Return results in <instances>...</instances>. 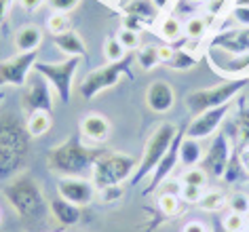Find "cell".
<instances>
[{"label": "cell", "mask_w": 249, "mask_h": 232, "mask_svg": "<svg viewBox=\"0 0 249 232\" xmlns=\"http://www.w3.org/2000/svg\"><path fill=\"white\" fill-rule=\"evenodd\" d=\"M4 198L9 200L11 209L26 222L30 228H40L49 219V207L45 194H42L38 181L32 179L30 175H19L11 184L2 188Z\"/></svg>", "instance_id": "cell-1"}, {"label": "cell", "mask_w": 249, "mask_h": 232, "mask_svg": "<svg viewBox=\"0 0 249 232\" xmlns=\"http://www.w3.org/2000/svg\"><path fill=\"white\" fill-rule=\"evenodd\" d=\"M97 159H99V154L93 152L91 148L83 146L80 137L74 135L68 142H61L55 148L49 150L47 165L51 171L64 175V178H78L87 169H93L91 165Z\"/></svg>", "instance_id": "cell-2"}, {"label": "cell", "mask_w": 249, "mask_h": 232, "mask_svg": "<svg viewBox=\"0 0 249 232\" xmlns=\"http://www.w3.org/2000/svg\"><path fill=\"white\" fill-rule=\"evenodd\" d=\"M30 133L13 116L0 118V178H9L28 156Z\"/></svg>", "instance_id": "cell-3"}, {"label": "cell", "mask_w": 249, "mask_h": 232, "mask_svg": "<svg viewBox=\"0 0 249 232\" xmlns=\"http://www.w3.org/2000/svg\"><path fill=\"white\" fill-rule=\"evenodd\" d=\"M179 133L178 127L173 123H160L157 129L150 133L146 146H144V154H142V161L138 162V169L131 175V184H140L142 179L146 178L148 173H152L154 169L159 167V162L163 161V156L169 152L173 140Z\"/></svg>", "instance_id": "cell-4"}, {"label": "cell", "mask_w": 249, "mask_h": 232, "mask_svg": "<svg viewBox=\"0 0 249 232\" xmlns=\"http://www.w3.org/2000/svg\"><path fill=\"white\" fill-rule=\"evenodd\" d=\"M138 169L135 162L129 154L123 152H108L99 154V159L93 162V184L99 190L110 186H121L124 179H129Z\"/></svg>", "instance_id": "cell-5"}, {"label": "cell", "mask_w": 249, "mask_h": 232, "mask_svg": "<svg viewBox=\"0 0 249 232\" xmlns=\"http://www.w3.org/2000/svg\"><path fill=\"white\" fill-rule=\"evenodd\" d=\"M247 83H249V78H232V80H226V83H222V85L209 87V89L192 91L186 95L184 102L188 106V110L196 116L205 110L220 108L224 104H232V99L245 89Z\"/></svg>", "instance_id": "cell-6"}, {"label": "cell", "mask_w": 249, "mask_h": 232, "mask_svg": "<svg viewBox=\"0 0 249 232\" xmlns=\"http://www.w3.org/2000/svg\"><path fill=\"white\" fill-rule=\"evenodd\" d=\"M133 64V55H127L121 61H108V66L99 68V70H93L91 74L78 83V95L85 99V102H91L95 95H99L102 91L110 89L118 83L121 74H127L129 78H133V72L129 70V66Z\"/></svg>", "instance_id": "cell-7"}, {"label": "cell", "mask_w": 249, "mask_h": 232, "mask_svg": "<svg viewBox=\"0 0 249 232\" xmlns=\"http://www.w3.org/2000/svg\"><path fill=\"white\" fill-rule=\"evenodd\" d=\"M78 64H80L78 57H70L66 61H59V64H42V61H36L32 70L38 72L40 76H45L47 83L57 93V97L64 104H68L70 102V95H72L74 74L78 70Z\"/></svg>", "instance_id": "cell-8"}, {"label": "cell", "mask_w": 249, "mask_h": 232, "mask_svg": "<svg viewBox=\"0 0 249 232\" xmlns=\"http://www.w3.org/2000/svg\"><path fill=\"white\" fill-rule=\"evenodd\" d=\"M36 57H38V51L19 53L7 61H0V85L23 87L28 80L30 70L36 64Z\"/></svg>", "instance_id": "cell-9"}, {"label": "cell", "mask_w": 249, "mask_h": 232, "mask_svg": "<svg viewBox=\"0 0 249 232\" xmlns=\"http://www.w3.org/2000/svg\"><path fill=\"white\" fill-rule=\"evenodd\" d=\"M230 108H232V104H224L220 108H211L196 114L188 125V129H186V137H192V140H198V142L211 137L217 131V127L224 123Z\"/></svg>", "instance_id": "cell-10"}, {"label": "cell", "mask_w": 249, "mask_h": 232, "mask_svg": "<svg viewBox=\"0 0 249 232\" xmlns=\"http://www.w3.org/2000/svg\"><path fill=\"white\" fill-rule=\"evenodd\" d=\"M23 108H26L30 114L53 110V95H51V91H49V83L38 72H34L32 78H30V87H28L26 95H23Z\"/></svg>", "instance_id": "cell-11"}, {"label": "cell", "mask_w": 249, "mask_h": 232, "mask_svg": "<svg viewBox=\"0 0 249 232\" xmlns=\"http://www.w3.org/2000/svg\"><path fill=\"white\" fill-rule=\"evenodd\" d=\"M57 192L61 198L70 200V203L85 207L95 198L97 188L93 181L85 179V178H61L57 181Z\"/></svg>", "instance_id": "cell-12"}, {"label": "cell", "mask_w": 249, "mask_h": 232, "mask_svg": "<svg viewBox=\"0 0 249 232\" xmlns=\"http://www.w3.org/2000/svg\"><path fill=\"white\" fill-rule=\"evenodd\" d=\"M228 156H230V146H228V137L224 133H217V137L211 143L207 156H205V173H211L215 178H224L228 167Z\"/></svg>", "instance_id": "cell-13"}, {"label": "cell", "mask_w": 249, "mask_h": 232, "mask_svg": "<svg viewBox=\"0 0 249 232\" xmlns=\"http://www.w3.org/2000/svg\"><path fill=\"white\" fill-rule=\"evenodd\" d=\"M176 104V93L173 87L167 80H154L146 89V106L157 114H165L169 112Z\"/></svg>", "instance_id": "cell-14"}, {"label": "cell", "mask_w": 249, "mask_h": 232, "mask_svg": "<svg viewBox=\"0 0 249 232\" xmlns=\"http://www.w3.org/2000/svg\"><path fill=\"white\" fill-rule=\"evenodd\" d=\"M182 137H184L182 133H178V135H176V140H173L171 148H169V152L163 156V161H160V162H159V167L154 169V178L150 179V184H148V188L144 190V194L154 192V190H157V188L167 179V175H169L173 169H176V162H178V159H179V143H182Z\"/></svg>", "instance_id": "cell-15"}, {"label": "cell", "mask_w": 249, "mask_h": 232, "mask_svg": "<svg viewBox=\"0 0 249 232\" xmlns=\"http://www.w3.org/2000/svg\"><path fill=\"white\" fill-rule=\"evenodd\" d=\"M49 207H51V217L59 226H66V228L76 226L80 219H83V211H80V207L70 203V200H66V198H61V196L53 198L51 203H49Z\"/></svg>", "instance_id": "cell-16"}, {"label": "cell", "mask_w": 249, "mask_h": 232, "mask_svg": "<svg viewBox=\"0 0 249 232\" xmlns=\"http://www.w3.org/2000/svg\"><path fill=\"white\" fill-rule=\"evenodd\" d=\"M80 135L91 142H106L110 135V123L106 121L104 114L91 112L80 121Z\"/></svg>", "instance_id": "cell-17"}, {"label": "cell", "mask_w": 249, "mask_h": 232, "mask_svg": "<svg viewBox=\"0 0 249 232\" xmlns=\"http://www.w3.org/2000/svg\"><path fill=\"white\" fill-rule=\"evenodd\" d=\"M213 45L224 49V51L236 53V55L249 53V28L228 30V32H224V34L217 36V38L213 40Z\"/></svg>", "instance_id": "cell-18"}, {"label": "cell", "mask_w": 249, "mask_h": 232, "mask_svg": "<svg viewBox=\"0 0 249 232\" xmlns=\"http://www.w3.org/2000/svg\"><path fill=\"white\" fill-rule=\"evenodd\" d=\"M40 42H42V30L38 26H23L15 34V49L19 53L38 51Z\"/></svg>", "instance_id": "cell-19"}, {"label": "cell", "mask_w": 249, "mask_h": 232, "mask_svg": "<svg viewBox=\"0 0 249 232\" xmlns=\"http://www.w3.org/2000/svg\"><path fill=\"white\" fill-rule=\"evenodd\" d=\"M53 40H55V45H57L66 55H70V57H80V55H85V42L76 32H72V30L53 36Z\"/></svg>", "instance_id": "cell-20"}, {"label": "cell", "mask_w": 249, "mask_h": 232, "mask_svg": "<svg viewBox=\"0 0 249 232\" xmlns=\"http://www.w3.org/2000/svg\"><path fill=\"white\" fill-rule=\"evenodd\" d=\"M124 15H131L140 21H152L159 15V9L154 7L152 0H131L124 4Z\"/></svg>", "instance_id": "cell-21"}, {"label": "cell", "mask_w": 249, "mask_h": 232, "mask_svg": "<svg viewBox=\"0 0 249 232\" xmlns=\"http://www.w3.org/2000/svg\"><path fill=\"white\" fill-rule=\"evenodd\" d=\"M201 159H203L201 142L192 140V137H182V143H179V161L186 167H195L196 162H201Z\"/></svg>", "instance_id": "cell-22"}, {"label": "cell", "mask_w": 249, "mask_h": 232, "mask_svg": "<svg viewBox=\"0 0 249 232\" xmlns=\"http://www.w3.org/2000/svg\"><path fill=\"white\" fill-rule=\"evenodd\" d=\"M51 112H34V114H30L28 123H26V129L30 137H40L45 135L49 129H51Z\"/></svg>", "instance_id": "cell-23"}, {"label": "cell", "mask_w": 249, "mask_h": 232, "mask_svg": "<svg viewBox=\"0 0 249 232\" xmlns=\"http://www.w3.org/2000/svg\"><path fill=\"white\" fill-rule=\"evenodd\" d=\"M159 36L163 40H167V42H171V40H178L179 36H182V23H179V19L178 17H173V15H167V17H163L160 19V23H159Z\"/></svg>", "instance_id": "cell-24"}, {"label": "cell", "mask_w": 249, "mask_h": 232, "mask_svg": "<svg viewBox=\"0 0 249 232\" xmlns=\"http://www.w3.org/2000/svg\"><path fill=\"white\" fill-rule=\"evenodd\" d=\"M196 205H198V209H203V211L215 213V211H220L224 205H228V200L220 190H209V192H203V196Z\"/></svg>", "instance_id": "cell-25"}, {"label": "cell", "mask_w": 249, "mask_h": 232, "mask_svg": "<svg viewBox=\"0 0 249 232\" xmlns=\"http://www.w3.org/2000/svg\"><path fill=\"white\" fill-rule=\"evenodd\" d=\"M211 19H213V17H190V19L186 21V28H184L186 36L192 40H201L203 36L207 34Z\"/></svg>", "instance_id": "cell-26"}, {"label": "cell", "mask_w": 249, "mask_h": 232, "mask_svg": "<svg viewBox=\"0 0 249 232\" xmlns=\"http://www.w3.org/2000/svg\"><path fill=\"white\" fill-rule=\"evenodd\" d=\"M135 61H138V66H142V70H154L160 64L159 47H142L140 51H135Z\"/></svg>", "instance_id": "cell-27"}, {"label": "cell", "mask_w": 249, "mask_h": 232, "mask_svg": "<svg viewBox=\"0 0 249 232\" xmlns=\"http://www.w3.org/2000/svg\"><path fill=\"white\" fill-rule=\"evenodd\" d=\"M47 28H49V32H51L53 36L64 34V32H68V30H70V19H68L66 13H53V15L47 19Z\"/></svg>", "instance_id": "cell-28"}, {"label": "cell", "mask_w": 249, "mask_h": 232, "mask_svg": "<svg viewBox=\"0 0 249 232\" xmlns=\"http://www.w3.org/2000/svg\"><path fill=\"white\" fill-rule=\"evenodd\" d=\"M182 181L186 186H196V188H205L207 184V173L201 167H190L188 171L182 175Z\"/></svg>", "instance_id": "cell-29"}, {"label": "cell", "mask_w": 249, "mask_h": 232, "mask_svg": "<svg viewBox=\"0 0 249 232\" xmlns=\"http://www.w3.org/2000/svg\"><path fill=\"white\" fill-rule=\"evenodd\" d=\"M159 207H160V211H163L167 217H171V215H176L178 209H179V198L176 196V194H171V192H163L159 196Z\"/></svg>", "instance_id": "cell-30"}, {"label": "cell", "mask_w": 249, "mask_h": 232, "mask_svg": "<svg viewBox=\"0 0 249 232\" xmlns=\"http://www.w3.org/2000/svg\"><path fill=\"white\" fill-rule=\"evenodd\" d=\"M245 215H241V213H232L230 211L226 217H224V222H222V228L226 230V232H245Z\"/></svg>", "instance_id": "cell-31"}, {"label": "cell", "mask_w": 249, "mask_h": 232, "mask_svg": "<svg viewBox=\"0 0 249 232\" xmlns=\"http://www.w3.org/2000/svg\"><path fill=\"white\" fill-rule=\"evenodd\" d=\"M195 64H196V59L188 51H178V49H176L173 59L169 61V66L173 70H190V68H195Z\"/></svg>", "instance_id": "cell-32"}, {"label": "cell", "mask_w": 249, "mask_h": 232, "mask_svg": "<svg viewBox=\"0 0 249 232\" xmlns=\"http://www.w3.org/2000/svg\"><path fill=\"white\" fill-rule=\"evenodd\" d=\"M228 207L232 213H241V215H247L249 213V196L243 192H234L232 196L228 198Z\"/></svg>", "instance_id": "cell-33"}, {"label": "cell", "mask_w": 249, "mask_h": 232, "mask_svg": "<svg viewBox=\"0 0 249 232\" xmlns=\"http://www.w3.org/2000/svg\"><path fill=\"white\" fill-rule=\"evenodd\" d=\"M118 42L124 47V51H135V49L140 47V32L123 28L121 32H118Z\"/></svg>", "instance_id": "cell-34"}, {"label": "cell", "mask_w": 249, "mask_h": 232, "mask_svg": "<svg viewBox=\"0 0 249 232\" xmlns=\"http://www.w3.org/2000/svg\"><path fill=\"white\" fill-rule=\"evenodd\" d=\"M124 57V47L118 42V38H110L106 42V59L108 61H121Z\"/></svg>", "instance_id": "cell-35"}, {"label": "cell", "mask_w": 249, "mask_h": 232, "mask_svg": "<svg viewBox=\"0 0 249 232\" xmlns=\"http://www.w3.org/2000/svg\"><path fill=\"white\" fill-rule=\"evenodd\" d=\"M80 4V0H49V7H51L55 13H70Z\"/></svg>", "instance_id": "cell-36"}, {"label": "cell", "mask_w": 249, "mask_h": 232, "mask_svg": "<svg viewBox=\"0 0 249 232\" xmlns=\"http://www.w3.org/2000/svg\"><path fill=\"white\" fill-rule=\"evenodd\" d=\"M179 196L186 203H198L203 196V188H196V186H182V190H179Z\"/></svg>", "instance_id": "cell-37"}, {"label": "cell", "mask_w": 249, "mask_h": 232, "mask_svg": "<svg viewBox=\"0 0 249 232\" xmlns=\"http://www.w3.org/2000/svg\"><path fill=\"white\" fill-rule=\"evenodd\" d=\"M232 21L239 23V26L249 28V7H236L232 11Z\"/></svg>", "instance_id": "cell-38"}, {"label": "cell", "mask_w": 249, "mask_h": 232, "mask_svg": "<svg viewBox=\"0 0 249 232\" xmlns=\"http://www.w3.org/2000/svg\"><path fill=\"white\" fill-rule=\"evenodd\" d=\"M123 194V188L121 186H110V188H104L102 190V196H104V200H114V198H118Z\"/></svg>", "instance_id": "cell-39"}, {"label": "cell", "mask_w": 249, "mask_h": 232, "mask_svg": "<svg viewBox=\"0 0 249 232\" xmlns=\"http://www.w3.org/2000/svg\"><path fill=\"white\" fill-rule=\"evenodd\" d=\"M173 55H176V49L173 47H159V57L160 61H165V64H169V61L173 59Z\"/></svg>", "instance_id": "cell-40"}, {"label": "cell", "mask_w": 249, "mask_h": 232, "mask_svg": "<svg viewBox=\"0 0 249 232\" xmlns=\"http://www.w3.org/2000/svg\"><path fill=\"white\" fill-rule=\"evenodd\" d=\"M239 129L243 133V140L249 142V114H245V112H243L241 118H239Z\"/></svg>", "instance_id": "cell-41"}, {"label": "cell", "mask_w": 249, "mask_h": 232, "mask_svg": "<svg viewBox=\"0 0 249 232\" xmlns=\"http://www.w3.org/2000/svg\"><path fill=\"white\" fill-rule=\"evenodd\" d=\"M182 232H209L207 226H205L203 222H188L182 228Z\"/></svg>", "instance_id": "cell-42"}, {"label": "cell", "mask_w": 249, "mask_h": 232, "mask_svg": "<svg viewBox=\"0 0 249 232\" xmlns=\"http://www.w3.org/2000/svg\"><path fill=\"white\" fill-rule=\"evenodd\" d=\"M19 2H21V7L26 11H36L42 2H45V0H19Z\"/></svg>", "instance_id": "cell-43"}, {"label": "cell", "mask_w": 249, "mask_h": 232, "mask_svg": "<svg viewBox=\"0 0 249 232\" xmlns=\"http://www.w3.org/2000/svg\"><path fill=\"white\" fill-rule=\"evenodd\" d=\"M11 2H13V0H0V23H2L4 17H7V11L11 7Z\"/></svg>", "instance_id": "cell-44"}, {"label": "cell", "mask_w": 249, "mask_h": 232, "mask_svg": "<svg viewBox=\"0 0 249 232\" xmlns=\"http://www.w3.org/2000/svg\"><path fill=\"white\" fill-rule=\"evenodd\" d=\"M241 162H243V167H245V171L249 173V150H245V152L241 154Z\"/></svg>", "instance_id": "cell-45"}, {"label": "cell", "mask_w": 249, "mask_h": 232, "mask_svg": "<svg viewBox=\"0 0 249 232\" xmlns=\"http://www.w3.org/2000/svg\"><path fill=\"white\" fill-rule=\"evenodd\" d=\"M152 2H154V7L160 11V9H165V7H167V2H169V0H152Z\"/></svg>", "instance_id": "cell-46"}, {"label": "cell", "mask_w": 249, "mask_h": 232, "mask_svg": "<svg viewBox=\"0 0 249 232\" xmlns=\"http://www.w3.org/2000/svg\"><path fill=\"white\" fill-rule=\"evenodd\" d=\"M192 4H201V2H205V0H190Z\"/></svg>", "instance_id": "cell-47"}, {"label": "cell", "mask_w": 249, "mask_h": 232, "mask_svg": "<svg viewBox=\"0 0 249 232\" xmlns=\"http://www.w3.org/2000/svg\"><path fill=\"white\" fill-rule=\"evenodd\" d=\"M245 232H249V222H247V226H245Z\"/></svg>", "instance_id": "cell-48"}, {"label": "cell", "mask_w": 249, "mask_h": 232, "mask_svg": "<svg viewBox=\"0 0 249 232\" xmlns=\"http://www.w3.org/2000/svg\"><path fill=\"white\" fill-rule=\"evenodd\" d=\"M209 2H217V0H209Z\"/></svg>", "instance_id": "cell-49"}, {"label": "cell", "mask_w": 249, "mask_h": 232, "mask_svg": "<svg viewBox=\"0 0 249 232\" xmlns=\"http://www.w3.org/2000/svg\"><path fill=\"white\" fill-rule=\"evenodd\" d=\"M224 232H226V230H224Z\"/></svg>", "instance_id": "cell-50"}]
</instances>
